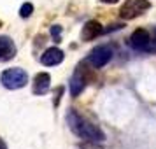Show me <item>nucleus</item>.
I'll use <instances>...</instances> for the list:
<instances>
[{
	"mask_svg": "<svg viewBox=\"0 0 156 149\" xmlns=\"http://www.w3.org/2000/svg\"><path fill=\"white\" fill-rule=\"evenodd\" d=\"M67 123L74 133L84 139V140H91V142H104L105 140V133L100 130L95 123L88 121L84 116L76 111V109H70L69 114H67Z\"/></svg>",
	"mask_w": 156,
	"mask_h": 149,
	"instance_id": "1",
	"label": "nucleus"
},
{
	"mask_svg": "<svg viewBox=\"0 0 156 149\" xmlns=\"http://www.w3.org/2000/svg\"><path fill=\"white\" fill-rule=\"evenodd\" d=\"M0 83L4 84V88H7V90H20L23 86H27V83H28V74L23 70L21 67H12V69H7V70L2 72Z\"/></svg>",
	"mask_w": 156,
	"mask_h": 149,
	"instance_id": "2",
	"label": "nucleus"
},
{
	"mask_svg": "<svg viewBox=\"0 0 156 149\" xmlns=\"http://www.w3.org/2000/svg\"><path fill=\"white\" fill-rule=\"evenodd\" d=\"M147 9H151L149 0H125V4L119 9V18L125 21H130V20H135L140 14H144Z\"/></svg>",
	"mask_w": 156,
	"mask_h": 149,
	"instance_id": "3",
	"label": "nucleus"
},
{
	"mask_svg": "<svg viewBox=\"0 0 156 149\" xmlns=\"http://www.w3.org/2000/svg\"><path fill=\"white\" fill-rule=\"evenodd\" d=\"M114 56V51L112 48L109 46V44H102L98 48H95L91 51V55H90V63L95 67V69H102V67H105Z\"/></svg>",
	"mask_w": 156,
	"mask_h": 149,
	"instance_id": "4",
	"label": "nucleus"
},
{
	"mask_svg": "<svg viewBox=\"0 0 156 149\" xmlns=\"http://www.w3.org/2000/svg\"><path fill=\"white\" fill-rule=\"evenodd\" d=\"M130 46L137 51H151V34L146 28H137L130 35Z\"/></svg>",
	"mask_w": 156,
	"mask_h": 149,
	"instance_id": "5",
	"label": "nucleus"
},
{
	"mask_svg": "<svg viewBox=\"0 0 156 149\" xmlns=\"http://www.w3.org/2000/svg\"><path fill=\"white\" fill-rule=\"evenodd\" d=\"M63 51L60 49V48H48V49L42 53V56H41V62H42V65H46V67H56V65H60L62 62H63Z\"/></svg>",
	"mask_w": 156,
	"mask_h": 149,
	"instance_id": "6",
	"label": "nucleus"
},
{
	"mask_svg": "<svg viewBox=\"0 0 156 149\" xmlns=\"http://www.w3.org/2000/svg\"><path fill=\"white\" fill-rule=\"evenodd\" d=\"M49 86H51V76L48 72H41L34 77L32 91H34V95H44V93H48Z\"/></svg>",
	"mask_w": 156,
	"mask_h": 149,
	"instance_id": "7",
	"label": "nucleus"
},
{
	"mask_svg": "<svg viewBox=\"0 0 156 149\" xmlns=\"http://www.w3.org/2000/svg\"><path fill=\"white\" fill-rule=\"evenodd\" d=\"M104 32L102 28V25L98 21H95V20H90V21L86 23L84 27H83V32H81V39L88 42V41H93V39H97Z\"/></svg>",
	"mask_w": 156,
	"mask_h": 149,
	"instance_id": "8",
	"label": "nucleus"
},
{
	"mask_svg": "<svg viewBox=\"0 0 156 149\" xmlns=\"http://www.w3.org/2000/svg\"><path fill=\"white\" fill-rule=\"evenodd\" d=\"M14 56H16V46L12 42V39L2 35L0 37V62H7Z\"/></svg>",
	"mask_w": 156,
	"mask_h": 149,
	"instance_id": "9",
	"label": "nucleus"
},
{
	"mask_svg": "<svg viewBox=\"0 0 156 149\" xmlns=\"http://www.w3.org/2000/svg\"><path fill=\"white\" fill-rule=\"evenodd\" d=\"M69 88H70L72 97H79V95L83 93V90L86 88V77L81 72H76L74 77L70 79V83H69Z\"/></svg>",
	"mask_w": 156,
	"mask_h": 149,
	"instance_id": "10",
	"label": "nucleus"
},
{
	"mask_svg": "<svg viewBox=\"0 0 156 149\" xmlns=\"http://www.w3.org/2000/svg\"><path fill=\"white\" fill-rule=\"evenodd\" d=\"M32 12H34V5H32L30 2L23 4L21 9H20V16H21V18H30V16H32Z\"/></svg>",
	"mask_w": 156,
	"mask_h": 149,
	"instance_id": "11",
	"label": "nucleus"
},
{
	"mask_svg": "<svg viewBox=\"0 0 156 149\" xmlns=\"http://www.w3.org/2000/svg\"><path fill=\"white\" fill-rule=\"evenodd\" d=\"M60 34H62V28L55 25V27H51V35L55 37V41H60Z\"/></svg>",
	"mask_w": 156,
	"mask_h": 149,
	"instance_id": "12",
	"label": "nucleus"
},
{
	"mask_svg": "<svg viewBox=\"0 0 156 149\" xmlns=\"http://www.w3.org/2000/svg\"><path fill=\"white\" fill-rule=\"evenodd\" d=\"M81 149H100V147L97 146V142H91V140H88L86 144H83V146H81Z\"/></svg>",
	"mask_w": 156,
	"mask_h": 149,
	"instance_id": "13",
	"label": "nucleus"
},
{
	"mask_svg": "<svg viewBox=\"0 0 156 149\" xmlns=\"http://www.w3.org/2000/svg\"><path fill=\"white\" fill-rule=\"evenodd\" d=\"M100 2H104V4H116V2H119V0H100Z\"/></svg>",
	"mask_w": 156,
	"mask_h": 149,
	"instance_id": "14",
	"label": "nucleus"
},
{
	"mask_svg": "<svg viewBox=\"0 0 156 149\" xmlns=\"http://www.w3.org/2000/svg\"><path fill=\"white\" fill-rule=\"evenodd\" d=\"M0 149H7V147H5V144H4V140H2V139H0Z\"/></svg>",
	"mask_w": 156,
	"mask_h": 149,
	"instance_id": "15",
	"label": "nucleus"
},
{
	"mask_svg": "<svg viewBox=\"0 0 156 149\" xmlns=\"http://www.w3.org/2000/svg\"><path fill=\"white\" fill-rule=\"evenodd\" d=\"M0 27H2V21H0Z\"/></svg>",
	"mask_w": 156,
	"mask_h": 149,
	"instance_id": "16",
	"label": "nucleus"
}]
</instances>
